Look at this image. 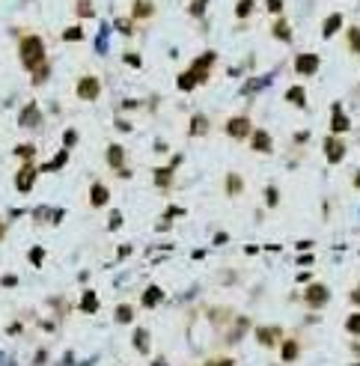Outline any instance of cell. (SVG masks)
<instances>
[{
  "label": "cell",
  "instance_id": "8",
  "mask_svg": "<svg viewBox=\"0 0 360 366\" xmlns=\"http://www.w3.org/2000/svg\"><path fill=\"white\" fill-rule=\"evenodd\" d=\"M325 155H328V161H343V155H346V146L337 140V137H331V140H325Z\"/></svg>",
  "mask_w": 360,
  "mask_h": 366
},
{
  "label": "cell",
  "instance_id": "45",
  "mask_svg": "<svg viewBox=\"0 0 360 366\" xmlns=\"http://www.w3.org/2000/svg\"><path fill=\"white\" fill-rule=\"evenodd\" d=\"M358 188H360V176H358Z\"/></svg>",
  "mask_w": 360,
  "mask_h": 366
},
{
  "label": "cell",
  "instance_id": "39",
  "mask_svg": "<svg viewBox=\"0 0 360 366\" xmlns=\"http://www.w3.org/2000/svg\"><path fill=\"white\" fill-rule=\"evenodd\" d=\"M268 206H277V191L274 188H268Z\"/></svg>",
  "mask_w": 360,
  "mask_h": 366
},
{
  "label": "cell",
  "instance_id": "11",
  "mask_svg": "<svg viewBox=\"0 0 360 366\" xmlns=\"http://www.w3.org/2000/svg\"><path fill=\"white\" fill-rule=\"evenodd\" d=\"M253 149H259V152H271V137H268L265 131H256V134H253Z\"/></svg>",
  "mask_w": 360,
  "mask_h": 366
},
{
  "label": "cell",
  "instance_id": "17",
  "mask_svg": "<svg viewBox=\"0 0 360 366\" xmlns=\"http://www.w3.org/2000/svg\"><path fill=\"white\" fill-rule=\"evenodd\" d=\"M209 131V119L206 116H194V122H191V134H206Z\"/></svg>",
  "mask_w": 360,
  "mask_h": 366
},
{
  "label": "cell",
  "instance_id": "38",
  "mask_svg": "<svg viewBox=\"0 0 360 366\" xmlns=\"http://www.w3.org/2000/svg\"><path fill=\"white\" fill-rule=\"evenodd\" d=\"M125 63H128V66H140V57H137V54H128Z\"/></svg>",
  "mask_w": 360,
  "mask_h": 366
},
{
  "label": "cell",
  "instance_id": "7",
  "mask_svg": "<svg viewBox=\"0 0 360 366\" xmlns=\"http://www.w3.org/2000/svg\"><path fill=\"white\" fill-rule=\"evenodd\" d=\"M295 69H298L301 74H313V72L319 69V57H316V54H301V57L295 60Z\"/></svg>",
  "mask_w": 360,
  "mask_h": 366
},
{
  "label": "cell",
  "instance_id": "13",
  "mask_svg": "<svg viewBox=\"0 0 360 366\" xmlns=\"http://www.w3.org/2000/svg\"><path fill=\"white\" fill-rule=\"evenodd\" d=\"M331 125H334V131H346V128H349L352 122L346 119V113H343L340 107H334V122H331Z\"/></svg>",
  "mask_w": 360,
  "mask_h": 366
},
{
  "label": "cell",
  "instance_id": "9",
  "mask_svg": "<svg viewBox=\"0 0 360 366\" xmlns=\"http://www.w3.org/2000/svg\"><path fill=\"white\" fill-rule=\"evenodd\" d=\"M256 340L262 346H274V343H280V328H259L256 331Z\"/></svg>",
  "mask_w": 360,
  "mask_h": 366
},
{
  "label": "cell",
  "instance_id": "42",
  "mask_svg": "<svg viewBox=\"0 0 360 366\" xmlns=\"http://www.w3.org/2000/svg\"><path fill=\"white\" fill-rule=\"evenodd\" d=\"M352 301H355V304H360V286L355 289V292H352Z\"/></svg>",
  "mask_w": 360,
  "mask_h": 366
},
{
  "label": "cell",
  "instance_id": "36",
  "mask_svg": "<svg viewBox=\"0 0 360 366\" xmlns=\"http://www.w3.org/2000/svg\"><path fill=\"white\" fill-rule=\"evenodd\" d=\"M268 9H271V12H280V9H283V0H268Z\"/></svg>",
  "mask_w": 360,
  "mask_h": 366
},
{
  "label": "cell",
  "instance_id": "1",
  "mask_svg": "<svg viewBox=\"0 0 360 366\" xmlns=\"http://www.w3.org/2000/svg\"><path fill=\"white\" fill-rule=\"evenodd\" d=\"M18 51H21V63H24L27 69H39L42 60H45V45H42L39 36H24Z\"/></svg>",
  "mask_w": 360,
  "mask_h": 366
},
{
  "label": "cell",
  "instance_id": "2",
  "mask_svg": "<svg viewBox=\"0 0 360 366\" xmlns=\"http://www.w3.org/2000/svg\"><path fill=\"white\" fill-rule=\"evenodd\" d=\"M328 298H331V292H328V286H322V283H313V286H307V292H304V301H307L310 307H322V304H328Z\"/></svg>",
  "mask_w": 360,
  "mask_h": 366
},
{
  "label": "cell",
  "instance_id": "4",
  "mask_svg": "<svg viewBox=\"0 0 360 366\" xmlns=\"http://www.w3.org/2000/svg\"><path fill=\"white\" fill-rule=\"evenodd\" d=\"M36 167L33 164H27V167H21L18 170V176H15V188L21 191V194H30V188H33V182H36Z\"/></svg>",
  "mask_w": 360,
  "mask_h": 366
},
{
  "label": "cell",
  "instance_id": "10",
  "mask_svg": "<svg viewBox=\"0 0 360 366\" xmlns=\"http://www.w3.org/2000/svg\"><path fill=\"white\" fill-rule=\"evenodd\" d=\"M18 119H21V125L33 128V125L39 122V107H36V104H27V107H24V113H21Z\"/></svg>",
  "mask_w": 360,
  "mask_h": 366
},
{
  "label": "cell",
  "instance_id": "33",
  "mask_svg": "<svg viewBox=\"0 0 360 366\" xmlns=\"http://www.w3.org/2000/svg\"><path fill=\"white\" fill-rule=\"evenodd\" d=\"M80 36H83V33H80V27H72V30H66V39H72V42H74V39H80Z\"/></svg>",
  "mask_w": 360,
  "mask_h": 366
},
{
  "label": "cell",
  "instance_id": "25",
  "mask_svg": "<svg viewBox=\"0 0 360 366\" xmlns=\"http://www.w3.org/2000/svg\"><path fill=\"white\" fill-rule=\"evenodd\" d=\"M191 86H197V77H194L191 72H185V74H179V89H191Z\"/></svg>",
  "mask_w": 360,
  "mask_h": 366
},
{
  "label": "cell",
  "instance_id": "12",
  "mask_svg": "<svg viewBox=\"0 0 360 366\" xmlns=\"http://www.w3.org/2000/svg\"><path fill=\"white\" fill-rule=\"evenodd\" d=\"M161 298H164V295H161V286H149L146 295H143V307H155Z\"/></svg>",
  "mask_w": 360,
  "mask_h": 366
},
{
  "label": "cell",
  "instance_id": "27",
  "mask_svg": "<svg viewBox=\"0 0 360 366\" xmlns=\"http://www.w3.org/2000/svg\"><path fill=\"white\" fill-rule=\"evenodd\" d=\"M134 346H137L140 352H149V337H146V331H137V334H134Z\"/></svg>",
  "mask_w": 360,
  "mask_h": 366
},
{
  "label": "cell",
  "instance_id": "30",
  "mask_svg": "<svg viewBox=\"0 0 360 366\" xmlns=\"http://www.w3.org/2000/svg\"><path fill=\"white\" fill-rule=\"evenodd\" d=\"M226 188H229V194H238V191H241V179H238V176H229V179H226Z\"/></svg>",
  "mask_w": 360,
  "mask_h": 366
},
{
  "label": "cell",
  "instance_id": "24",
  "mask_svg": "<svg viewBox=\"0 0 360 366\" xmlns=\"http://www.w3.org/2000/svg\"><path fill=\"white\" fill-rule=\"evenodd\" d=\"M346 331L360 337V313H355V316H349V319H346Z\"/></svg>",
  "mask_w": 360,
  "mask_h": 366
},
{
  "label": "cell",
  "instance_id": "5",
  "mask_svg": "<svg viewBox=\"0 0 360 366\" xmlns=\"http://www.w3.org/2000/svg\"><path fill=\"white\" fill-rule=\"evenodd\" d=\"M98 89H101L98 77H80V80H77V95H80L83 101H92V98L98 95Z\"/></svg>",
  "mask_w": 360,
  "mask_h": 366
},
{
  "label": "cell",
  "instance_id": "41",
  "mask_svg": "<svg viewBox=\"0 0 360 366\" xmlns=\"http://www.w3.org/2000/svg\"><path fill=\"white\" fill-rule=\"evenodd\" d=\"M74 140H77V134H74V131H66V146H72Z\"/></svg>",
  "mask_w": 360,
  "mask_h": 366
},
{
  "label": "cell",
  "instance_id": "35",
  "mask_svg": "<svg viewBox=\"0 0 360 366\" xmlns=\"http://www.w3.org/2000/svg\"><path fill=\"white\" fill-rule=\"evenodd\" d=\"M116 27H119L122 33H131V21H125V18H122V21H116Z\"/></svg>",
  "mask_w": 360,
  "mask_h": 366
},
{
  "label": "cell",
  "instance_id": "40",
  "mask_svg": "<svg viewBox=\"0 0 360 366\" xmlns=\"http://www.w3.org/2000/svg\"><path fill=\"white\" fill-rule=\"evenodd\" d=\"M45 77H48V69H45V66H42V72H39V74H36V77H33V80H36V83H42V80H45Z\"/></svg>",
  "mask_w": 360,
  "mask_h": 366
},
{
  "label": "cell",
  "instance_id": "37",
  "mask_svg": "<svg viewBox=\"0 0 360 366\" xmlns=\"http://www.w3.org/2000/svg\"><path fill=\"white\" fill-rule=\"evenodd\" d=\"M206 366H232V361L229 358H220V361H212V364H206Z\"/></svg>",
  "mask_w": 360,
  "mask_h": 366
},
{
  "label": "cell",
  "instance_id": "3",
  "mask_svg": "<svg viewBox=\"0 0 360 366\" xmlns=\"http://www.w3.org/2000/svg\"><path fill=\"white\" fill-rule=\"evenodd\" d=\"M212 63H215V54H212V51H209V54H203V57H197V60H194V66H191V69H188V72H191V74H194V77H197V83H200V80H206V77H209V69H212Z\"/></svg>",
  "mask_w": 360,
  "mask_h": 366
},
{
  "label": "cell",
  "instance_id": "28",
  "mask_svg": "<svg viewBox=\"0 0 360 366\" xmlns=\"http://www.w3.org/2000/svg\"><path fill=\"white\" fill-rule=\"evenodd\" d=\"M250 9H253V0H241V3H238V9H235V15H238V18H244V15H250Z\"/></svg>",
  "mask_w": 360,
  "mask_h": 366
},
{
  "label": "cell",
  "instance_id": "16",
  "mask_svg": "<svg viewBox=\"0 0 360 366\" xmlns=\"http://www.w3.org/2000/svg\"><path fill=\"white\" fill-rule=\"evenodd\" d=\"M80 310H83V313H95V310H98V298H95L92 292H86L83 301H80Z\"/></svg>",
  "mask_w": 360,
  "mask_h": 366
},
{
  "label": "cell",
  "instance_id": "21",
  "mask_svg": "<svg viewBox=\"0 0 360 366\" xmlns=\"http://www.w3.org/2000/svg\"><path fill=\"white\" fill-rule=\"evenodd\" d=\"M349 48L360 54V27H349Z\"/></svg>",
  "mask_w": 360,
  "mask_h": 366
},
{
  "label": "cell",
  "instance_id": "15",
  "mask_svg": "<svg viewBox=\"0 0 360 366\" xmlns=\"http://www.w3.org/2000/svg\"><path fill=\"white\" fill-rule=\"evenodd\" d=\"M286 98H289V101H292V104H301V107H304V104H307V92H304V89H301V86H292V89H289V95H286Z\"/></svg>",
  "mask_w": 360,
  "mask_h": 366
},
{
  "label": "cell",
  "instance_id": "20",
  "mask_svg": "<svg viewBox=\"0 0 360 366\" xmlns=\"http://www.w3.org/2000/svg\"><path fill=\"white\" fill-rule=\"evenodd\" d=\"M295 358H298V343H295V340L283 343V361H289V364H292Z\"/></svg>",
  "mask_w": 360,
  "mask_h": 366
},
{
  "label": "cell",
  "instance_id": "29",
  "mask_svg": "<svg viewBox=\"0 0 360 366\" xmlns=\"http://www.w3.org/2000/svg\"><path fill=\"white\" fill-rule=\"evenodd\" d=\"M274 36H280V39H289L292 33H289V27H286L283 21H277V24H274Z\"/></svg>",
  "mask_w": 360,
  "mask_h": 366
},
{
  "label": "cell",
  "instance_id": "26",
  "mask_svg": "<svg viewBox=\"0 0 360 366\" xmlns=\"http://www.w3.org/2000/svg\"><path fill=\"white\" fill-rule=\"evenodd\" d=\"M66 161H69V155H66V149H63V152H60V155H57V158H54V161H51V164H45V167H42V170H60V167H63V164H66Z\"/></svg>",
  "mask_w": 360,
  "mask_h": 366
},
{
  "label": "cell",
  "instance_id": "43",
  "mask_svg": "<svg viewBox=\"0 0 360 366\" xmlns=\"http://www.w3.org/2000/svg\"><path fill=\"white\" fill-rule=\"evenodd\" d=\"M152 366H167V364H164V361H155V364H152Z\"/></svg>",
  "mask_w": 360,
  "mask_h": 366
},
{
  "label": "cell",
  "instance_id": "6",
  "mask_svg": "<svg viewBox=\"0 0 360 366\" xmlns=\"http://www.w3.org/2000/svg\"><path fill=\"white\" fill-rule=\"evenodd\" d=\"M226 134L229 137H247L250 134V119L247 116H232L226 122Z\"/></svg>",
  "mask_w": 360,
  "mask_h": 366
},
{
  "label": "cell",
  "instance_id": "22",
  "mask_svg": "<svg viewBox=\"0 0 360 366\" xmlns=\"http://www.w3.org/2000/svg\"><path fill=\"white\" fill-rule=\"evenodd\" d=\"M134 15H137V18L152 15V3H149V0H137V3H134Z\"/></svg>",
  "mask_w": 360,
  "mask_h": 366
},
{
  "label": "cell",
  "instance_id": "32",
  "mask_svg": "<svg viewBox=\"0 0 360 366\" xmlns=\"http://www.w3.org/2000/svg\"><path fill=\"white\" fill-rule=\"evenodd\" d=\"M77 12H80V15H92V3L80 0V3H77Z\"/></svg>",
  "mask_w": 360,
  "mask_h": 366
},
{
  "label": "cell",
  "instance_id": "14",
  "mask_svg": "<svg viewBox=\"0 0 360 366\" xmlns=\"http://www.w3.org/2000/svg\"><path fill=\"white\" fill-rule=\"evenodd\" d=\"M340 24H343V18H340V15H331V18L325 21V27H322V33H325V36H334V33L340 30Z\"/></svg>",
  "mask_w": 360,
  "mask_h": 366
},
{
  "label": "cell",
  "instance_id": "19",
  "mask_svg": "<svg viewBox=\"0 0 360 366\" xmlns=\"http://www.w3.org/2000/svg\"><path fill=\"white\" fill-rule=\"evenodd\" d=\"M107 203V188L104 185H95L92 188V206H104Z\"/></svg>",
  "mask_w": 360,
  "mask_h": 366
},
{
  "label": "cell",
  "instance_id": "23",
  "mask_svg": "<svg viewBox=\"0 0 360 366\" xmlns=\"http://www.w3.org/2000/svg\"><path fill=\"white\" fill-rule=\"evenodd\" d=\"M131 319H134V310H131L128 304H122V307L116 310V322H122V325H125V322H131Z\"/></svg>",
  "mask_w": 360,
  "mask_h": 366
},
{
  "label": "cell",
  "instance_id": "44",
  "mask_svg": "<svg viewBox=\"0 0 360 366\" xmlns=\"http://www.w3.org/2000/svg\"><path fill=\"white\" fill-rule=\"evenodd\" d=\"M0 238H3V223H0Z\"/></svg>",
  "mask_w": 360,
  "mask_h": 366
},
{
  "label": "cell",
  "instance_id": "31",
  "mask_svg": "<svg viewBox=\"0 0 360 366\" xmlns=\"http://www.w3.org/2000/svg\"><path fill=\"white\" fill-rule=\"evenodd\" d=\"M42 259H45V250H42V247H33V250H30V262H33V265H42Z\"/></svg>",
  "mask_w": 360,
  "mask_h": 366
},
{
  "label": "cell",
  "instance_id": "18",
  "mask_svg": "<svg viewBox=\"0 0 360 366\" xmlns=\"http://www.w3.org/2000/svg\"><path fill=\"white\" fill-rule=\"evenodd\" d=\"M107 161H110V167H122V146H110L107 149Z\"/></svg>",
  "mask_w": 360,
  "mask_h": 366
},
{
  "label": "cell",
  "instance_id": "34",
  "mask_svg": "<svg viewBox=\"0 0 360 366\" xmlns=\"http://www.w3.org/2000/svg\"><path fill=\"white\" fill-rule=\"evenodd\" d=\"M206 3H209V0H197V3L191 6V12H194V15H203V9H206Z\"/></svg>",
  "mask_w": 360,
  "mask_h": 366
}]
</instances>
